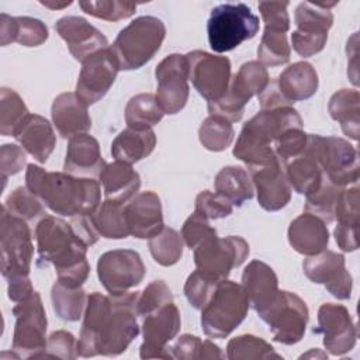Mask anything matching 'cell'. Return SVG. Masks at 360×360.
I'll list each match as a JSON object with an SVG mask.
<instances>
[{
	"label": "cell",
	"instance_id": "cell-43",
	"mask_svg": "<svg viewBox=\"0 0 360 360\" xmlns=\"http://www.w3.org/2000/svg\"><path fill=\"white\" fill-rule=\"evenodd\" d=\"M226 357L231 360L283 359L270 343L255 335H240L228 342Z\"/></svg>",
	"mask_w": 360,
	"mask_h": 360
},
{
	"label": "cell",
	"instance_id": "cell-61",
	"mask_svg": "<svg viewBox=\"0 0 360 360\" xmlns=\"http://www.w3.org/2000/svg\"><path fill=\"white\" fill-rule=\"evenodd\" d=\"M224 357H225V354L211 340H204L202 342L200 359H224Z\"/></svg>",
	"mask_w": 360,
	"mask_h": 360
},
{
	"label": "cell",
	"instance_id": "cell-54",
	"mask_svg": "<svg viewBox=\"0 0 360 360\" xmlns=\"http://www.w3.org/2000/svg\"><path fill=\"white\" fill-rule=\"evenodd\" d=\"M259 10L264 21V28L287 32L290 30L287 1H260Z\"/></svg>",
	"mask_w": 360,
	"mask_h": 360
},
{
	"label": "cell",
	"instance_id": "cell-23",
	"mask_svg": "<svg viewBox=\"0 0 360 360\" xmlns=\"http://www.w3.org/2000/svg\"><path fill=\"white\" fill-rule=\"evenodd\" d=\"M125 215L129 235L138 239H150L165 228L160 198L153 191L138 193L125 204Z\"/></svg>",
	"mask_w": 360,
	"mask_h": 360
},
{
	"label": "cell",
	"instance_id": "cell-31",
	"mask_svg": "<svg viewBox=\"0 0 360 360\" xmlns=\"http://www.w3.org/2000/svg\"><path fill=\"white\" fill-rule=\"evenodd\" d=\"M98 180L103 186L105 200L127 204L131 201L141 187L139 174L132 169L131 165L115 160L108 163L101 170Z\"/></svg>",
	"mask_w": 360,
	"mask_h": 360
},
{
	"label": "cell",
	"instance_id": "cell-53",
	"mask_svg": "<svg viewBox=\"0 0 360 360\" xmlns=\"http://www.w3.org/2000/svg\"><path fill=\"white\" fill-rule=\"evenodd\" d=\"M181 238L183 242L187 245V248L194 249L201 242L217 236L215 228H212L207 218L200 215L198 212H193L183 224L181 226Z\"/></svg>",
	"mask_w": 360,
	"mask_h": 360
},
{
	"label": "cell",
	"instance_id": "cell-10",
	"mask_svg": "<svg viewBox=\"0 0 360 360\" xmlns=\"http://www.w3.org/2000/svg\"><path fill=\"white\" fill-rule=\"evenodd\" d=\"M0 267L6 280L30 274L34 255L31 229L27 221L10 215L4 208L0 215Z\"/></svg>",
	"mask_w": 360,
	"mask_h": 360
},
{
	"label": "cell",
	"instance_id": "cell-5",
	"mask_svg": "<svg viewBox=\"0 0 360 360\" xmlns=\"http://www.w3.org/2000/svg\"><path fill=\"white\" fill-rule=\"evenodd\" d=\"M249 300L242 287L231 280L218 281L211 298L201 309V326L208 338L229 336L246 318Z\"/></svg>",
	"mask_w": 360,
	"mask_h": 360
},
{
	"label": "cell",
	"instance_id": "cell-60",
	"mask_svg": "<svg viewBox=\"0 0 360 360\" xmlns=\"http://www.w3.org/2000/svg\"><path fill=\"white\" fill-rule=\"evenodd\" d=\"M8 283V298L13 302H18L27 297H30L35 290L31 284L28 276H17L7 280Z\"/></svg>",
	"mask_w": 360,
	"mask_h": 360
},
{
	"label": "cell",
	"instance_id": "cell-13",
	"mask_svg": "<svg viewBox=\"0 0 360 360\" xmlns=\"http://www.w3.org/2000/svg\"><path fill=\"white\" fill-rule=\"evenodd\" d=\"M338 3H309L297 6L294 20L297 30L291 34L292 49L304 58L321 52L328 41V31L333 24V14L329 10Z\"/></svg>",
	"mask_w": 360,
	"mask_h": 360
},
{
	"label": "cell",
	"instance_id": "cell-57",
	"mask_svg": "<svg viewBox=\"0 0 360 360\" xmlns=\"http://www.w3.org/2000/svg\"><path fill=\"white\" fill-rule=\"evenodd\" d=\"M202 342L194 335H181L173 346H170L172 359L197 360L201 354Z\"/></svg>",
	"mask_w": 360,
	"mask_h": 360
},
{
	"label": "cell",
	"instance_id": "cell-7",
	"mask_svg": "<svg viewBox=\"0 0 360 360\" xmlns=\"http://www.w3.org/2000/svg\"><path fill=\"white\" fill-rule=\"evenodd\" d=\"M305 152L323 172V176L338 187L356 184L359 180V153L346 139L308 134Z\"/></svg>",
	"mask_w": 360,
	"mask_h": 360
},
{
	"label": "cell",
	"instance_id": "cell-24",
	"mask_svg": "<svg viewBox=\"0 0 360 360\" xmlns=\"http://www.w3.org/2000/svg\"><path fill=\"white\" fill-rule=\"evenodd\" d=\"M360 191L357 183L343 187L335 207V219L338 225L333 231L335 240L343 252H354L359 248V215Z\"/></svg>",
	"mask_w": 360,
	"mask_h": 360
},
{
	"label": "cell",
	"instance_id": "cell-22",
	"mask_svg": "<svg viewBox=\"0 0 360 360\" xmlns=\"http://www.w3.org/2000/svg\"><path fill=\"white\" fill-rule=\"evenodd\" d=\"M55 30L66 42L72 56L79 62H83L90 55L108 48L105 35L83 17H62L56 21Z\"/></svg>",
	"mask_w": 360,
	"mask_h": 360
},
{
	"label": "cell",
	"instance_id": "cell-4",
	"mask_svg": "<svg viewBox=\"0 0 360 360\" xmlns=\"http://www.w3.org/2000/svg\"><path fill=\"white\" fill-rule=\"evenodd\" d=\"M166 35L163 21L153 15H142L124 27L110 46L118 60L120 70H134L148 63Z\"/></svg>",
	"mask_w": 360,
	"mask_h": 360
},
{
	"label": "cell",
	"instance_id": "cell-11",
	"mask_svg": "<svg viewBox=\"0 0 360 360\" xmlns=\"http://www.w3.org/2000/svg\"><path fill=\"white\" fill-rule=\"evenodd\" d=\"M257 315L269 325L273 339L278 343L295 345L304 338L308 308L305 301L294 292L278 290L274 301Z\"/></svg>",
	"mask_w": 360,
	"mask_h": 360
},
{
	"label": "cell",
	"instance_id": "cell-9",
	"mask_svg": "<svg viewBox=\"0 0 360 360\" xmlns=\"http://www.w3.org/2000/svg\"><path fill=\"white\" fill-rule=\"evenodd\" d=\"M269 80L267 69L259 60L243 63L238 73L231 77L226 94L217 101L208 103L210 115L222 117L229 122L239 121L245 112V105L253 96L260 94Z\"/></svg>",
	"mask_w": 360,
	"mask_h": 360
},
{
	"label": "cell",
	"instance_id": "cell-20",
	"mask_svg": "<svg viewBox=\"0 0 360 360\" xmlns=\"http://www.w3.org/2000/svg\"><path fill=\"white\" fill-rule=\"evenodd\" d=\"M315 333L323 338L325 349L333 356L350 352L357 340V329L346 307L326 302L318 309V326Z\"/></svg>",
	"mask_w": 360,
	"mask_h": 360
},
{
	"label": "cell",
	"instance_id": "cell-6",
	"mask_svg": "<svg viewBox=\"0 0 360 360\" xmlns=\"http://www.w3.org/2000/svg\"><path fill=\"white\" fill-rule=\"evenodd\" d=\"M259 31V17L243 3H224L211 10L207 34L214 52L235 49L243 41L252 39Z\"/></svg>",
	"mask_w": 360,
	"mask_h": 360
},
{
	"label": "cell",
	"instance_id": "cell-58",
	"mask_svg": "<svg viewBox=\"0 0 360 360\" xmlns=\"http://www.w3.org/2000/svg\"><path fill=\"white\" fill-rule=\"evenodd\" d=\"M257 97H259L260 110H273V108H278V107L292 105V103H290L281 93V90L277 84V79L269 80V83L260 91V94Z\"/></svg>",
	"mask_w": 360,
	"mask_h": 360
},
{
	"label": "cell",
	"instance_id": "cell-3",
	"mask_svg": "<svg viewBox=\"0 0 360 360\" xmlns=\"http://www.w3.org/2000/svg\"><path fill=\"white\" fill-rule=\"evenodd\" d=\"M38 264L52 263L56 269L58 281L77 288L87 280L90 266L86 259L87 245L76 236L70 224L45 215L35 226Z\"/></svg>",
	"mask_w": 360,
	"mask_h": 360
},
{
	"label": "cell",
	"instance_id": "cell-8",
	"mask_svg": "<svg viewBox=\"0 0 360 360\" xmlns=\"http://www.w3.org/2000/svg\"><path fill=\"white\" fill-rule=\"evenodd\" d=\"M15 326L11 349L20 359L46 356V314L41 295L34 291L30 297L15 302L13 308Z\"/></svg>",
	"mask_w": 360,
	"mask_h": 360
},
{
	"label": "cell",
	"instance_id": "cell-14",
	"mask_svg": "<svg viewBox=\"0 0 360 360\" xmlns=\"http://www.w3.org/2000/svg\"><path fill=\"white\" fill-rule=\"evenodd\" d=\"M145 264L132 249H114L103 253L97 262V276L111 295L128 292L145 277Z\"/></svg>",
	"mask_w": 360,
	"mask_h": 360
},
{
	"label": "cell",
	"instance_id": "cell-44",
	"mask_svg": "<svg viewBox=\"0 0 360 360\" xmlns=\"http://www.w3.org/2000/svg\"><path fill=\"white\" fill-rule=\"evenodd\" d=\"M233 136L235 131L232 122L218 115L207 117L198 129L201 145L211 152L225 150L228 146H231Z\"/></svg>",
	"mask_w": 360,
	"mask_h": 360
},
{
	"label": "cell",
	"instance_id": "cell-33",
	"mask_svg": "<svg viewBox=\"0 0 360 360\" xmlns=\"http://www.w3.org/2000/svg\"><path fill=\"white\" fill-rule=\"evenodd\" d=\"M48 39V27L38 18L0 15V42L3 46L18 42L22 46H38Z\"/></svg>",
	"mask_w": 360,
	"mask_h": 360
},
{
	"label": "cell",
	"instance_id": "cell-25",
	"mask_svg": "<svg viewBox=\"0 0 360 360\" xmlns=\"http://www.w3.org/2000/svg\"><path fill=\"white\" fill-rule=\"evenodd\" d=\"M107 163L104 162L100 145L89 134H80L69 139L63 170L76 177H98Z\"/></svg>",
	"mask_w": 360,
	"mask_h": 360
},
{
	"label": "cell",
	"instance_id": "cell-52",
	"mask_svg": "<svg viewBox=\"0 0 360 360\" xmlns=\"http://www.w3.org/2000/svg\"><path fill=\"white\" fill-rule=\"evenodd\" d=\"M233 205L221 194L212 193L210 190L201 191L195 198V212L210 219L226 218L232 214Z\"/></svg>",
	"mask_w": 360,
	"mask_h": 360
},
{
	"label": "cell",
	"instance_id": "cell-35",
	"mask_svg": "<svg viewBox=\"0 0 360 360\" xmlns=\"http://www.w3.org/2000/svg\"><path fill=\"white\" fill-rule=\"evenodd\" d=\"M328 111L332 120L340 124L345 135L354 141L359 139L360 96L357 90L342 89L336 91L329 100Z\"/></svg>",
	"mask_w": 360,
	"mask_h": 360
},
{
	"label": "cell",
	"instance_id": "cell-29",
	"mask_svg": "<svg viewBox=\"0 0 360 360\" xmlns=\"http://www.w3.org/2000/svg\"><path fill=\"white\" fill-rule=\"evenodd\" d=\"M287 235L292 249L305 256L321 253L329 243L326 224L308 212H304L291 221Z\"/></svg>",
	"mask_w": 360,
	"mask_h": 360
},
{
	"label": "cell",
	"instance_id": "cell-62",
	"mask_svg": "<svg viewBox=\"0 0 360 360\" xmlns=\"http://www.w3.org/2000/svg\"><path fill=\"white\" fill-rule=\"evenodd\" d=\"M42 6L48 7V8H52V10H58V8H63V7H68L72 4V1H66V3H49V1H41Z\"/></svg>",
	"mask_w": 360,
	"mask_h": 360
},
{
	"label": "cell",
	"instance_id": "cell-46",
	"mask_svg": "<svg viewBox=\"0 0 360 360\" xmlns=\"http://www.w3.org/2000/svg\"><path fill=\"white\" fill-rule=\"evenodd\" d=\"M30 115L22 98L8 87L0 91V132L4 136H13L17 127Z\"/></svg>",
	"mask_w": 360,
	"mask_h": 360
},
{
	"label": "cell",
	"instance_id": "cell-32",
	"mask_svg": "<svg viewBox=\"0 0 360 360\" xmlns=\"http://www.w3.org/2000/svg\"><path fill=\"white\" fill-rule=\"evenodd\" d=\"M277 84L290 103L312 97L318 90V73L308 62H295L277 77Z\"/></svg>",
	"mask_w": 360,
	"mask_h": 360
},
{
	"label": "cell",
	"instance_id": "cell-17",
	"mask_svg": "<svg viewBox=\"0 0 360 360\" xmlns=\"http://www.w3.org/2000/svg\"><path fill=\"white\" fill-rule=\"evenodd\" d=\"M118 70V60L110 46L90 55L82 62L75 93L87 105L97 103L112 86Z\"/></svg>",
	"mask_w": 360,
	"mask_h": 360
},
{
	"label": "cell",
	"instance_id": "cell-50",
	"mask_svg": "<svg viewBox=\"0 0 360 360\" xmlns=\"http://www.w3.org/2000/svg\"><path fill=\"white\" fill-rule=\"evenodd\" d=\"M217 284V280L204 276L198 270H194L186 280L184 295L193 308L202 309V307L211 298Z\"/></svg>",
	"mask_w": 360,
	"mask_h": 360
},
{
	"label": "cell",
	"instance_id": "cell-49",
	"mask_svg": "<svg viewBox=\"0 0 360 360\" xmlns=\"http://www.w3.org/2000/svg\"><path fill=\"white\" fill-rule=\"evenodd\" d=\"M169 302H173V294L169 285L163 280H155L149 283L139 294L135 307L136 315L143 318Z\"/></svg>",
	"mask_w": 360,
	"mask_h": 360
},
{
	"label": "cell",
	"instance_id": "cell-56",
	"mask_svg": "<svg viewBox=\"0 0 360 360\" xmlns=\"http://www.w3.org/2000/svg\"><path fill=\"white\" fill-rule=\"evenodd\" d=\"M25 152L22 148L13 145V143H4L0 150V172H1V180L6 184V180L8 176H13L22 170L25 166Z\"/></svg>",
	"mask_w": 360,
	"mask_h": 360
},
{
	"label": "cell",
	"instance_id": "cell-36",
	"mask_svg": "<svg viewBox=\"0 0 360 360\" xmlns=\"http://www.w3.org/2000/svg\"><path fill=\"white\" fill-rule=\"evenodd\" d=\"M214 187L218 194L236 207H240L245 201L250 200L255 191L250 176L239 166L222 167L215 176Z\"/></svg>",
	"mask_w": 360,
	"mask_h": 360
},
{
	"label": "cell",
	"instance_id": "cell-40",
	"mask_svg": "<svg viewBox=\"0 0 360 360\" xmlns=\"http://www.w3.org/2000/svg\"><path fill=\"white\" fill-rule=\"evenodd\" d=\"M51 298L53 311L60 319L75 322L83 316L87 297L82 287L72 288L60 281H56L52 285Z\"/></svg>",
	"mask_w": 360,
	"mask_h": 360
},
{
	"label": "cell",
	"instance_id": "cell-47",
	"mask_svg": "<svg viewBox=\"0 0 360 360\" xmlns=\"http://www.w3.org/2000/svg\"><path fill=\"white\" fill-rule=\"evenodd\" d=\"M3 208L10 215L21 218L27 222H32L45 217L42 201L27 187H17L14 191H11L6 198Z\"/></svg>",
	"mask_w": 360,
	"mask_h": 360
},
{
	"label": "cell",
	"instance_id": "cell-19",
	"mask_svg": "<svg viewBox=\"0 0 360 360\" xmlns=\"http://www.w3.org/2000/svg\"><path fill=\"white\" fill-rule=\"evenodd\" d=\"M302 269L312 283L323 284L335 298H350L353 280L352 274L346 270L342 253L325 249L318 255L308 256L302 263Z\"/></svg>",
	"mask_w": 360,
	"mask_h": 360
},
{
	"label": "cell",
	"instance_id": "cell-18",
	"mask_svg": "<svg viewBox=\"0 0 360 360\" xmlns=\"http://www.w3.org/2000/svg\"><path fill=\"white\" fill-rule=\"evenodd\" d=\"M180 330V312L173 302L143 316V343L139 349L141 359H172L169 342Z\"/></svg>",
	"mask_w": 360,
	"mask_h": 360
},
{
	"label": "cell",
	"instance_id": "cell-37",
	"mask_svg": "<svg viewBox=\"0 0 360 360\" xmlns=\"http://www.w3.org/2000/svg\"><path fill=\"white\" fill-rule=\"evenodd\" d=\"M284 173L291 186V190L298 194H309L314 191L323 179V172L316 160L305 152L288 160L284 165Z\"/></svg>",
	"mask_w": 360,
	"mask_h": 360
},
{
	"label": "cell",
	"instance_id": "cell-30",
	"mask_svg": "<svg viewBox=\"0 0 360 360\" xmlns=\"http://www.w3.org/2000/svg\"><path fill=\"white\" fill-rule=\"evenodd\" d=\"M233 156L248 165V169L270 165L277 159L273 148V139L257 128L250 120L243 125L236 143Z\"/></svg>",
	"mask_w": 360,
	"mask_h": 360
},
{
	"label": "cell",
	"instance_id": "cell-45",
	"mask_svg": "<svg viewBox=\"0 0 360 360\" xmlns=\"http://www.w3.org/2000/svg\"><path fill=\"white\" fill-rule=\"evenodd\" d=\"M290 55L291 46L287 41V32L264 28L257 48L259 62L264 66H278L287 63Z\"/></svg>",
	"mask_w": 360,
	"mask_h": 360
},
{
	"label": "cell",
	"instance_id": "cell-59",
	"mask_svg": "<svg viewBox=\"0 0 360 360\" xmlns=\"http://www.w3.org/2000/svg\"><path fill=\"white\" fill-rule=\"evenodd\" d=\"M70 226L73 229V232L76 233V236L79 239H82L87 246L94 245L98 240V232L96 231L90 215H77V217H72L70 219Z\"/></svg>",
	"mask_w": 360,
	"mask_h": 360
},
{
	"label": "cell",
	"instance_id": "cell-51",
	"mask_svg": "<svg viewBox=\"0 0 360 360\" xmlns=\"http://www.w3.org/2000/svg\"><path fill=\"white\" fill-rule=\"evenodd\" d=\"M308 134L302 131V128H292L283 132L273 143L274 153L277 159L284 166L288 160L300 156L307 146Z\"/></svg>",
	"mask_w": 360,
	"mask_h": 360
},
{
	"label": "cell",
	"instance_id": "cell-12",
	"mask_svg": "<svg viewBox=\"0 0 360 360\" xmlns=\"http://www.w3.org/2000/svg\"><path fill=\"white\" fill-rule=\"evenodd\" d=\"M194 263L200 273L217 281L229 276L249 256V243L240 236H212L194 249Z\"/></svg>",
	"mask_w": 360,
	"mask_h": 360
},
{
	"label": "cell",
	"instance_id": "cell-41",
	"mask_svg": "<svg viewBox=\"0 0 360 360\" xmlns=\"http://www.w3.org/2000/svg\"><path fill=\"white\" fill-rule=\"evenodd\" d=\"M342 188L343 187L335 186L323 176L321 184L307 194L305 212L318 217L325 224H330L335 219V207Z\"/></svg>",
	"mask_w": 360,
	"mask_h": 360
},
{
	"label": "cell",
	"instance_id": "cell-27",
	"mask_svg": "<svg viewBox=\"0 0 360 360\" xmlns=\"http://www.w3.org/2000/svg\"><path fill=\"white\" fill-rule=\"evenodd\" d=\"M242 287L250 307L260 312L266 309L278 292V280L274 270L260 260H252L242 273Z\"/></svg>",
	"mask_w": 360,
	"mask_h": 360
},
{
	"label": "cell",
	"instance_id": "cell-2",
	"mask_svg": "<svg viewBox=\"0 0 360 360\" xmlns=\"http://www.w3.org/2000/svg\"><path fill=\"white\" fill-rule=\"evenodd\" d=\"M25 187L52 212L63 217L91 215L101 202L97 180L66 172H46L34 163L27 166Z\"/></svg>",
	"mask_w": 360,
	"mask_h": 360
},
{
	"label": "cell",
	"instance_id": "cell-26",
	"mask_svg": "<svg viewBox=\"0 0 360 360\" xmlns=\"http://www.w3.org/2000/svg\"><path fill=\"white\" fill-rule=\"evenodd\" d=\"M87 107L89 105L72 91L62 93L55 97L51 115L53 125L62 138L70 139L76 135L87 134V131L91 128V118Z\"/></svg>",
	"mask_w": 360,
	"mask_h": 360
},
{
	"label": "cell",
	"instance_id": "cell-38",
	"mask_svg": "<svg viewBox=\"0 0 360 360\" xmlns=\"http://www.w3.org/2000/svg\"><path fill=\"white\" fill-rule=\"evenodd\" d=\"M90 219L100 236L107 239H122L129 235L125 204L104 200L90 215Z\"/></svg>",
	"mask_w": 360,
	"mask_h": 360
},
{
	"label": "cell",
	"instance_id": "cell-28",
	"mask_svg": "<svg viewBox=\"0 0 360 360\" xmlns=\"http://www.w3.org/2000/svg\"><path fill=\"white\" fill-rule=\"evenodd\" d=\"M22 149L30 153L39 163H45L51 156L56 136L52 125L46 118L38 114H30L25 120L17 127L13 135Z\"/></svg>",
	"mask_w": 360,
	"mask_h": 360
},
{
	"label": "cell",
	"instance_id": "cell-39",
	"mask_svg": "<svg viewBox=\"0 0 360 360\" xmlns=\"http://www.w3.org/2000/svg\"><path fill=\"white\" fill-rule=\"evenodd\" d=\"M165 112L156 97L150 93H139L129 98L125 107V122L129 128L146 129L162 121Z\"/></svg>",
	"mask_w": 360,
	"mask_h": 360
},
{
	"label": "cell",
	"instance_id": "cell-16",
	"mask_svg": "<svg viewBox=\"0 0 360 360\" xmlns=\"http://www.w3.org/2000/svg\"><path fill=\"white\" fill-rule=\"evenodd\" d=\"M156 101L165 114H176L188 98V62L186 55L172 53L156 68Z\"/></svg>",
	"mask_w": 360,
	"mask_h": 360
},
{
	"label": "cell",
	"instance_id": "cell-15",
	"mask_svg": "<svg viewBox=\"0 0 360 360\" xmlns=\"http://www.w3.org/2000/svg\"><path fill=\"white\" fill-rule=\"evenodd\" d=\"M186 58L188 62V79L198 94L208 103L222 98L231 83L229 59L198 49L188 52Z\"/></svg>",
	"mask_w": 360,
	"mask_h": 360
},
{
	"label": "cell",
	"instance_id": "cell-34",
	"mask_svg": "<svg viewBox=\"0 0 360 360\" xmlns=\"http://www.w3.org/2000/svg\"><path fill=\"white\" fill-rule=\"evenodd\" d=\"M156 145V135L152 128L121 131L111 143V155L118 162L132 165L149 156Z\"/></svg>",
	"mask_w": 360,
	"mask_h": 360
},
{
	"label": "cell",
	"instance_id": "cell-1",
	"mask_svg": "<svg viewBox=\"0 0 360 360\" xmlns=\"http://www.w3.org/2000/svg\"><path fill=\"white\" fill-rule=\"evenodd\" d=\"M138 297L139 292L136 291L118 295L91 292L83 314L77 354L93 357L124 353L139 333L135 309Z\"/></svg>",
	"mask_w": 360,
	"mask_h": 360
},
{
	"label": "cell",
	"instance_id": "cell-42",
	"mask_svg": "<svg viewBox=\"0 0 360 360\" xmlns=\"http://www.w3.org/2000/svg\"><path fill=\"white\" fill-rule=\"evenodd\" d=\"M183 238L173 228H163L149 239V250L156 263L160 266H173L183 256Z\"/></svg>",
	"mask_w": 360,
	"mask_h": 360
},
{
	"label": "cell",
	"instance_id": "cell-48",
	"mask_svg": "<svg viewBox=\"0 0 360 360\" xmlns=\"http://www.w3.org/2000/svg\"><path fill=\"white\" fill-rule=\"evenodd\" d=\"M80 8L96 17L105 21H120L135 14L136 4L132 1H118V0H105V1H80Z\"/></svg>",
	"mask_w": 360,
	"mask_h": 360
},
{
	"label": "cell",
	"instance_id": "cell-55",
	"mask_svg": "<svg viewBox=\"0 0 360 360\" xmlns=\"http://www.w3.org/2000/svg\"><path fill=\"white\" fill-rule=\"evenodd\" d=\"M77 342L68 330H56L49 335L46 343V356L52 359H75L77 357Z\"/></svg>",
	"mask_w": 360,
	"mask_h": 360
},
{
	"label": "cell",
	"instance_id": "cell-21",
	"mask_svg": "<svg viewBox=\"0 0 360 360\" xmlns=\"http://www.w3.org/2000/svg\"><path fill=\"white\" fill-rule=\"evenodd\" d=\"M253 188L257 193L259 205L270 212L284 208L291 198V186L284 173V166L276 160L266 166L249 169Z\"/></svg>",
	"mask_w": 360,
	"mask_h": 360
}]
</instances>
